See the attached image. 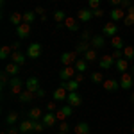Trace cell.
I'll return each instance as SVG.
<instances>
[{
    "label": "cell",
    "mask_w": 134,
    "mask_h": 134,
    "mask_svg": "<svg viewBox=\"0 0 134 134\" xmlns=\"http://www.w3.org/2000/svg\"><path fill=\"white\" fill-rule=\"evenodd\" d=\"M43 111L40 109V107H32L31 111H29V114H27V118H31V120H40V118H43Z\"/></svg>",
    "instance_id": "29"
},
{
    "label": "cell",
    "mask_w": 134,
    "mask_h": 134,
    "mask_svg": "<svg viewBox=\"0 0 134 134\" xmlns=\"http://www.w3.org/2000/svg\"><path fill=\"white\" fill-rule=\"evenodd\" d=\"M88 38H90V31H84V32H82V38H81V40H82V41H86Z\"/></svg>",
    "instance_id": "52"
},
{
    "label": "cell",
    "mask_w": 134,
    "mask_h": 134,
    "mask_svg": "<svg viewBox=\"0 0 134 134\" xmlns=\"http://www.w3.org/2000/svg\"><path fill=\"white\" fill-rule=\"evenodd\" d=\"M45 131V124L43 122H40V120H34V132L36 134H40Z\"/></svg>",
    "instance_id": "39"
},
{
    "label": "cell",
    "mask_w": 134,
    "mask_h": 134,
    "mask_svg": "<svg viewBox=\"0 0 134 134\" xmlns=\"http://www.w3.org/2000/svg\"><path fill=\"white\" fill-rule=\"evenodd\" d=\"M16 29V36L20 38V40H27L29 36H31V25L29 23H21L18 27H14Z\"/></svg>",
    "instance_id": "10"
},
{
    "label": "cell",
    "mask_w": 134,
    "mask_h": 134,
    "mask_svg": "<svg viewBox=\"0 0 134 134\" xmlns=\"http://www.w3.org/2000/svg\"><path fill=\"white\" fill-rule=\"evenodd\" d=\"M90 48H91V45H90V41H79L77 43V47H75V52H77V54H86V52L90 50Z\"/></svg>",
    "instance_id": "28"
},
{
    "label": "cell",
    "mask_w": 134,
    "mask_h": 134,
    "mask_svg": "<svg viewBox=\"0 0 134 134\" xmlns=\"http://www.w3.org/2000/svg\"><path fill=\"white\" fill-rule=\"evenodd\" d=\"M102 88L105 91H116V90H120V81H114V79H105L102 82Z\"/></svg>",
    "instance_id": "12"
},
{
    "label": "cell",
    "mask_w": 134,
    "mask_h": 134,
    "mask_svg": "<svg viewBox=\"0 0 134 134\" xmlns=\"http://www.w3.org/2000/svg\"><path fill=\"white\" fill-rule=\"evenodd\" d=\"M100 16H104V11L98 7V9H95L93 11V18H100Z\"/></svg>",
    "instance_id": "45"
},
{
    "label": "cell",
    "mask_w": 134,
    "mask_h": 134,
    "mask_svg": "<svg viewBox=\"0 0 134 134\" xmlns=\"http://www.w3.org/2000/svg\"><path fill=\"white\" fill-rule=\"evenodd\" d=\"M9 21H11V25H14V27H18V25H21L23 23V13H11L9 14Z\"/></svg>",
    "instance_id": "22"
},
{
    "label": "cell",
    "mask_w": 134,
    "mask_h": 134,
    "mask_svg": "<svg viewBox=\"0 0 134 134\" xmlns=\"http://www.w3.org/2000/svg\"><path fill=\"white\" fill-rule=\"evenodd\" d=\"M73 132L75 134H90V125L86 124V122H79L73 127Z\"/></svg>",
    "instance_id": "27"
},
{
    "label": "cell",
    "mask_w": 134,
    "mask_h": 134,
    "mask_svg": "<svg viewBox=\"0 0 134 134\" xmlns=\"http://www.w3.org/2000/svg\"><path fill=\"white\" fill-rule=\"evenodd\" d=\"M66 20V14H64V11H55L54 13V21L57 23V27H61L63 23Z\"/></svg>",
    "instance_id": "31"
},
{
    "label": "cell",
    "mask_w": 134,
    "mask_h": 134,
    "mask_svg": "<svg viewBox=\"0 0 134 134\" xmlns=\"http://www.w3.org/2000/svg\"><path fill=\"white\" fill-rule=\"evenodd\" d=\"M43 97H45V90H43V88H40V90L36 91V98H43Z\"/></svg>",
    "instance_id": "48"
},
{
    "label": "cell",
    "mask_w": 134,
    "mask_h": 134,
    "mask_svg": "<svg viewBox=\"0 0 134 134\" xmlns=\"http://www.w3.org/2000/svg\"><path fill=\"white\" fill-rule=\"evenodd\" d=\"M109 14H111V20L116 23V21H124L125 14H127V11L122 9V7H113V9L109 11Z\"/></svg>",
    "instance_id": "11"
},
{
    "label": "cell",
    "mask_w": 134,
    "mask_h": 134,
    "mask_svg": "<svg viewBox=\"0 0 134 134\" xmlns=\"http://www.w3.org/2000/svg\"><path fill=\"white\" fill-rule=\"evenodd\" d=\"M25 90H29L36 95V91L40 90V81L36 79V77H29V79H25Z\"/></svg>",
    "instance_id": "16"
},
{
    "label": "cell",
    "mask_w": 134,
    "mask_h": 134,
    "mask_svg": "<svg viewBox=\"0 0 134 134\" xmlns=\"http://www.w3.org/2000/svg\"><path fill=\"white\" fill-rule=\"evenodd\" d=\"M73 66H75V70H77L79 73H84L86 70H88V61H86L84 57L82 59H77V63H75Z\"/></svg>",
    "instance_id": "30"
},
{
    "label": "cell",
    "mask_w": 134,
    "mask_h": 134,
    "mask_svg": "<svg viewBox=\"0 0 134 134\" xmlns=\"http://www.w3.org/2000/svg\"><path fill=\"white\" fill-rule=\"evenodd\" d=\"M111 47H113V50H124L125 48V41L116 34V36L111 38Z\"/></svg>",
    "instance_id": "23"
},
{
    "label": "cell",
    "mask_w": 134,
    "mask_h": 134,
    "mask_svg": "<svg viewBox=\"0 0 134 134\" xmlns=\"http://www.w3.org/2000/svg\"><path fill=\"white\" fill-rule=\"evenodd\" d=\"M91 81H93L95 84H102L105 79H104V75H102L100 72H93V73H91Z\"/></svg>",
    "instance_id": "37"
},
{
    "label": "cell",
    "mask_w": 134,
    "mask_h": 134,
    "mask_svg": "<svg viewBox=\"0 0 134 134\" xmlns=\"http://www.w3.org/2000/svg\"><path fill=\"white\" fill-rule=\"evenodd\" d=\"M68 131H70L68 122H66V120H64V122H59V132H66V134H68Z\"/></svg>",
    "instance_id": "41"
},
{
    "label": "cell",
    "mask_w": 134,
    "mask_h": 134,
    "mask_svg": "<svg viewBox=\"0 0 134 134\" xmlns=\"http://www.w3.org/2000/svg\"><path fill=\"white\" fill-rule=\"evenodd\" d=\"M0 81H2V88H5V86H9V81H11V75L5 70L0 73Z\"/></svg>",
    "instance_id": "38"
},
{
    "label": "cell",
    "mask_w": 134,
    "mask_h": 134,
    "mask_svg": "<svg viewBox=\"0 0 134 134\" xmlns=\"http://www.w3.org/2000/svg\"><path fill=\"white\" fill-rule=\"evenodd\" d=\"M59 134H66V132H59Z\"/></svg>",
    "instance_id": "60"
},
{
    "label": "cell",
    "mask_w": 134,
    "mask_h": 134,
    "mask_svg": "<svg viewBox=\"0 0 134 134\" xmlns=\"http://www.w3.org/2000/svg\"><path fill=\"white\" fill-rule=\"evenodd\" d=\"M25 57H27V54H23V52H20V50H14L11 54V63H16V64L23 66V64H25Z\"/></svg>",
    "instance_id": "17"
},
{
    "label": "cell",
    "mask_w": 134,
    "mask_h": 134,
    "mask_svg": "<svg viewBox=\"0 0 134 134\" xmlns=\"http://www.w3.org/2000/svg\"><path fill=\"white\" fill-rule=\"evenodd\" d=\"M0 5L4 7V5H5V0H0Z\"/></svg>",
    "instance_id": "55"
},
{
    "label": "cell",
    "mask_w": 134,
    "mask_h": 134,
    "mask_svg": "<svg viewBox=\"0 0 134 134\" xmlns=\"http://www.w3.org/2000/svg\"><path fill=\"white\" fill-rule=\"evenodd\" d=\"M66 98H68V91H66L63 86H59V88L54 90V100H55V102H61V100H66Z\"/></svg>",
    "instance_id": "19"
},
{
    "label": "cell",
    "mask_w": 134,
    "mask_h": 134,
    "mask_svg": "<svg viewBox=\"0 0 134 134\" xmlns=\"http://www.w3.org/2000/svg\"><path fill=\"white\" fill-rule=\"evenodd\" d=\"M68 31H72V32H77L79 31V23H77V20L75 18H72V16H66V20H64V23H63Z\"/></svg>",
    "instance_id": "21"
},
{
    "label": "cell",
    "mask_w": 134,
    "mask_h": 134,
    "mask_svg": "<svg viewBox=\"0 0 134 134\" xmlns=\"http://www.w3.org/2000/svg\"><path fill=\"white\" fill-rule=\"evenodd\" d=\"M131 131H132V134H134V125H132V129H131Z\"/></svg>",
    "instance_id": "58"
},
{
    "label": "cell",
    "mask_w": 134,
    "mask_h": 134,
    "mask_svg": "<svg viewBox=\"0 0 134 134\" xmlns=\"http://www.w3.org/2000/svg\"><path fill=\"white\" fill-rule=\"evenodd\" d=\"M61 86H63V88H64L68 93H70V91H79V86H81V84L77 82L75 79H70V81H63Z\"/></svg>",
    "instance_id": "18"
},
{
    "label": "cell",
    "mask_w": 134,
    "mask_h": 134,
    "mask_svg": "<svg viewBox=\"0 0 134 134\" xmlns=\"http://www.w3.org/2000/svg\"><path fill=\"white\" fill-rule=\"evenodd\" d=\"M2 134H7V131H4V132H2Z\"/></svg>",
    "instance_id": "59"
},
{
    "label": "cell",
    "mask_w": 134,
    "mask_h": 134,
    "mask_svg": "<svg viewBox=\"0 0 134 134\" xmlns=\"http://www.w3.org/2000/svg\"><path fill=\"white\" fill-rule=\"evenodd\" d=\"M114 68H116V70H118L120 73L129 72V59H125V57L118 59V61H116V64H114Z\"/></svg>",
    "instance_id": "25"
},
{
    "label": "cell",
    "mask_w": 134,
    "mask_h": 134,
    "mask_svg": "<svg viewBox=\"0 0 134 134\" xmlns=\"http://www.w3.org/2000/svg\"><path fill=\"white\" fill-rule=\"evenodd\" d=\"M98 7H100V0H88V9L95 11V9H98Z\"/></svg>",
    "instance_id": "40"
},
{
    "label": "cell",
    "mask_w": 134,
    "mask_h": 134,
    "mask_svg": "<svg viewBox=\"0 0 134 134\" xmlns=\"http://www.w3.org/2000/svg\"><path fill=\"white\" fill-rule=\"evenodd\" d=\"M41 52H43L41 43L34 41L27 47V52H25V54H27V57H31V59H40V57H41Z\"/></svg>",
    "instance_id": "2"
},
{
    "label": "cell",
    "mask_w": 134,
    "mask_h": 134,
    "mask_svg": "<svg viewBox=\"0 0 134 134\" xmlns=\"http://www.w3.org/2000/svg\"><path fill=\"white\" fill-rule=\"evenodd\" d=\"M116 32H118V25L114 21H107L105 25H102V34L105 38H113L116 36Z\"/></svg>",
    "instance_id": "8"
},
{
    "label": "cell",
    "mask_w": 134,
    "mask_h": 134,
    "mask_svg": "<svg viewBox=\"0 0 134 134\" xmlns=\"http://www.w3.org/2000/svg\"><path fill=\"white\" fill-rule=\"evenodd\" d=\"M47 109H48L50 113H54V111H55V100H52V102L47 104Z\"/></svg>",
    "instance_id": "46"
},
{
    "label": "cell",
    "mask_w": 134,
    "mask_h": 134,
    "mask_svg": "<svg viewBox=\"0 0 134 134\" xmlns=\"http://www.w3.org/2000/svg\"><path fill=\"white\" fill-rule=\"evenodd\" d=\"M75 72H77L75 66H63L61 70H59V79L61 81H70V79H73L77 75Z\"/></svg>",
    "instance_id": "7"
},
{
    "label": "cell",
    "mask_w": 134,
    "mask_h": 134,
    "mask_svg": "<svg viewBox=\"0 0 134 134\" xmlns=\"http://www.w3.org/2000/svg\"><path fill=\"white\" fill-rule=\"evenodd\" d=\"M64 2H66V0H64Z\"/></svg>",
    "instance_id": "62"
},
{
    "label": "cell",
    "mask_w": 134,
    "mask_h": 134,
    "mask_svg": "<svg viewBox=\"0 0 134 134\" xmlns=\"http://www.w3.org/2000/svg\"><path fill=\"white\" fill-rule=\"evenodd\" d=\"M77 52L73 50V52H64L61 55V64L63 66H73L75 63H77Z\"/></svg>",
    "instance_id": "4"
},
{
    "label": "cell",
    "mask_w": 134,
    "mask_h": 134,
    "mask_svg": "<svg viewBox=\"0 0 134 134\" xmlns=\"http://www.w3.org/2000/svg\"><path fill=\"white\" fill-rule=\"evenodd\" d=\"M91 18H93V11L91 9H79V11H77V20L90 21Z\"/></svg>",
    "instance_id": "20"
},
{
    "label": "cell",
    "mask_w": 134,
    "mask_h": 134,
    "mask_svg": "<svg viewBox=\"0 0 134 134\" xmlns=\"http://www.w3.org/2000/svg\"><path fill=\"white\" fill-rule=\"evenodd\" d=\"M124 25H125V27H127V25H134V14H125Z\"/></svg>",
    "instance_id": "42"
},
{
    "label": "cell",
    "mask_w": 134,
    "mask_h": 134,
    "mask_svg": "<svg viewBox=\"0 0 134 134\" xmlns=\"http://www.w3.org/2000/svg\"><path fill=\"white\" fill-rule=\"evenodd\" d=\"M18 129H20L21 134H29L34 131V120H31V118H27V120H23L20 125H18Z\"/></svg>",
    "instance_id": "15"
},
{
    "label": "cell",
    "mask_w": 134,
    "mask_h": 134,
    "mask_svg": "<svg viewBox=\"0 0 134 134\" xmlns=\"http://www.w3.org/2000/svg\"><path fill=\"white\" fill-rule=\"evenodd\" d=\"M13 47H9V45H4L2 48H0V59H7V57H11V54H13Z\"/></svg>",
    "instance_id": "33"
},
{
    "label": "cell",
    "mask_w": 134,
    "mask_h": 134,
    "mask_svg": "<svg viewBox=\"0 0 134 134\" xmlns=\"http://www.w3.org/2000/svg\"><path fill=\"white\" fill-rule=\"evenodd\" d=\"M131 5H132V2H131V0H122V4H120V7H122V9H129V7H131Z\"/></svg>",
    "instance_id": "44"
},
{
    "label": "cell",
    "mask_w": 134,
    "mask_h": 134,
    "mask_svg": "<svg viewBox=\"0 0 134 134\" xmlns=\"http://www.w3.org/2000/svg\"><path fill=\"white\" fill-rule=\"evenodd\" d=\"M82 57H84L88 63H95V61H97V48H90V50L86 52Z\"/></svg>",
    "instance_id": "34"
},
{
    "label": "cell",
    "mask_w": 134,
    "mask_h": 134,
    "mask_svg": "<svg viewBox=\"0 0 134 134\" xmlns=\"http://www.w3.org/2000/svg\"><path fill=\"white\" fill-rule=\"evenodd\" d=\"M20 68H21L20 64H16V63H9V64H5V68H4V70L9 73L11 77H16V75L20 73Z\"/></svg>",
    "instance_id": "26"
},
{
    "label": "cell",
    "mask_w": 134,
    "mask_h": 134,
    "mask_svg": "<svg viewBox=\"0 0 134 134\" xmlns=\"http://www.w3.org/2000/svg\"><path fill=\"white\" fill-rule=\"evenodd\" d=\"M72 113H73V107H72V105H63L61 109H57V111H55V116H57V120H59V122H64L66 118H70V116H72Z\"/></svg>",
    "instance_id": "9"
},
{
    "label": "cell",
    "mask_w": 134,
    "mask_h": 134,
    "mask_svg": "<svg viewBox=\"0 0 134 134\" xmlns=\"http://www.w3.org/2000/svg\"><path fill=\"white\" fill-rule=\"evenodd\" d=\"M66 100H68V105H72V107H81L82 105V95L79 91H70Z\"/></svg>",
    "instance_id": "6"
},
{
    "label": "cell",
    "mask_w": 134,
    "mask_h": 134,
    "mask_svg": "<svg viewBox=\"0 0 134 134\" xmlns=\"http://www.w3.org/2000/svg\"><path fill=\"white\" fill-rule=\"evenodd\" d=\"M131 102L134 104V93H132V95H131Z\"/></svg>",
    "instance_id": "56"
},
{
    "label": "cell",
    "mask_w": 134,
    "mask_h": 134,
    "mask_svg": "<svg viewBox=\"0 0 134 134\" xmlns=\"http://www.w3.org/2000/svg\"><path fill=\"white\" fill-rule=\"evenodd\" d=\"M134 75L131 72H125L122 73V77H120V88L122 90H131L134 86V79H132Z\"/></svg>",
    "instance_id": "5"
},
{
    "label": "cell",
    "mask_w": 134,
    "mask_h": 134,
    "mask_svg": "<svg viewBox=\"0 0 134 134\" xmlns=\"http://www.w3.org/2000/svg\"><path fill=\"white\" fill-rule=\"evenodd\" d=\"M23 86H25V81H23V79H20L18 75H16V77H11V81H9L11 95H20V93L23 91Z\"/></svg>",
    "instance_id": "1"
},
{
    "label": "cell",
    "mask_w": 134,
    "mask_h": 134,
    "mask_svg": "<svg viewBox=\"0 0 134 134\" xmlns=\"http://www.w3.org/2000/svg\"><path fill=\"white\" fill-rule=\"evenodd\" d=\"M131 73H132V75H134V66H132V68H131Z\"/></svg>",
    "instance_id": "57"
},
{
    "label": "cell",
    "mask_w": 134,
    "mask_h": 134,
    "mask_svg": "<svg viewBox=\"0 0 134 134\" xmlns=\"http://www.w3.org/2000/svg\"><path fill=\"white\" fill-rule=\"evenodd\" d=\"M7 134H20V129H16V127H9V129H7Z\"/></svg>",
    "instance_id": "49"
},
{
    "label": "cell",
    "mask_w": 134,
    "mask_h": 134,
    "mask_svg": "<svg viewBox=\"0 0 134 134\" xmlns=\"http://www.w3.org/2000/svg\"><path fill=\"white\" fill-rule=\"evenodd\" d=\"M50 2H54V0H50Z\"/></svg>",
    "instance_id": "61"
},
{
    "label": "cell",
    "mask_w": 134,
    "mask_h": 134,
    "mask_svg": "<svg viewBox=\"0 0 134 134\" xmlns=\"http://www.w3.org/2000/svg\"><path fill=\"white\" fill-rule=\"evenodd\" d=\"M90 45H91V48H102L104 45H105V36L104 34H97V36H93L91 40H90Z\"/></svg>",
    "instance_id": "13"
},
{
    "label": "cell",
    "mask_w": 134,
    "mask_h": 134,
    "mask_svg": "<svg viewBox=\"0 0 134 134\" xmlns=\"http://www.w3.org/2000/svg\"><path fill=\"white\" fill-rule=\"evenodd\" d=\"M73 79H75V81H77L79 84H82V82H84V73H77Z\"/></svg>",
    "instance_id": "47"
},
{
    "label": "cell",
    "mask_w": 134,
    "mask_h": 134,
    "mask_svg": "<svg viewBox=\"0 0 134 134\" xmlns=\"http://www.w3.org/2000/svg\"><path fill=\"white\" fill-rule=\"evenodd\" d=\"M111 55H113L114 59L118 61V59H122V57H124V50H113V54H111Z\"/></svg>",
    "instance_id": "43"
},
{
    "label": "cell",
    "mask_w": 134,
    "mask_h": 134,
    "mask_svg": "<svg viewBox=\"0 0 134 134\" xmlns=\"http://www.w3.org/2000/svg\"><path fill=\"white\" fill-rule=\"evenodd\" d=\"M124 57H125V59H129V61H132V59H134V47H132V45H125Z\"/></svg>",
    "instance_id": "36"
},
{
    "label": "cell",
    "mask_w": 134,
    "mask_h": 134,
    "mask_svg": "<svg viewBox=\"0 0 134 134\" xmlns=\"http://www.w3.org/2000/svg\"><path fill=\"white\" fill-rule=\"evenodd\" d=\"M127 14H134V5H131V7L127 9Z\"/></svg>",
    "instance_id": "53"
},
{
    "label": "cell",
    "mask_w": 134,
    "mask_h": 134,
    "mask_svg": "<svg viewBox=\"0 0 134 134\" xmlns=\"http://www.w3.org/2000/svg\"><path fill=\"white\" fill-rule=\"evenodd\" d=\"M109 4H111L113 7H120V4H122V0H109Z\"/></svg>",
    "instance_id": "51"
},
{
    "label": "cell",
    "mask_w": 134,
    "mask_h": 134,
    "mask_svg": "<svg viewBox=\"0 0 134 134\" xmlns=\"http://www.w3.org/2000/svg\"><path fill=\"white\" fill-rule=\"evenodd\" d=\"M5 124L9 125V127L16 125V124H18V113H14V111H13V113H9L7 116H5Z\"/></svg>",
    "instance_id": "35"
},
{
    "label": "cell",
    "mask_w": 134,
    "mask_h": 134,
    "mask_svg": "<svg viewBox=\"0 0 134 134\" xmlns=\"http://www.w3.org/2000/svg\"><path fill=\"white\" fill-rule=\"evenodd\" d=\"M34 21H36V13H34V11H25V13H23V23L32 25Z\"/></svg>",
    "instance_id": "32"
},
{
    "label": "cell",
    "mask_w": 134,
    "mask_h": 134,
    "mask_svg": "<svg viewBox=\"0 0 134 134\" xmlns=\"http://www.w3.org/2000/svg\"><path fill=\"white\" fill-rule=\"evenodd\" d=\"M114 64H116V59H114L111 54H104L102 57L98 59V66L102 70H109V68H113Z\"/></svg>",
    "instance_id": "3"
},
{
    "label": "cell",
    "mask_w": 134,
    "mask_h": 134,
    "mask_svg": "<svg viewBox=\"0 0 134 134\" xmlns=\"http://www.w3.org/2000/svg\"><path fill=\"white\" fill-rule=\"evenodd\" d=\"M41 122L45 124V127H54V125L57 124L59 120H57V116H55V113H45L43 114V118H41Z\"/></svg>",
    "instance_id": "14"
},
{
    "label": "cell",
    "mask_w": 134,
    "mask_h": 134,
    "mask_svg": "<svg viewBox=\"0 0 134 134\" xmlns=\"http://www.w3.org/2000/svg\"><path fill=\"white\" fill-rule=\"evenodd\" d=\"M32 98H36V95H34L32 91H29V90H23V91L18 95V100H20L21 104H29Z\"/></svg>",
    "instance_id": "24"
},
{
    "label": "cell",
    "mask_w": 134,
    "mask_h": 134,
    "mask_svg": "<svg viewBox=\"0 0 134 134\" xmlns=\"http://www.w3.org/2000/svg\"><path fill=\"white\" fill-rule=\"evenodd\" d=\"M18 48H20V41H16L14 45H13V50H18Z\"/></svg>",
    "instance_id": "54"
},
{
    "label": "cell",
    "mask_w": 134,
    "mask_h": 134,
    "mask_svg": "<svg viewBox=\"0 0 134 134\" xmlns=\"http://www.w3.org/2000/svg\"><path fill=\"white\" fill-rule=\"evenodd\" d=\"M34 13H36V14H41V16H43V14H45V9H43L41 5H38V7L34 9Z\"/></svg>",
    "instance_id": "50"
}]
</instances>
